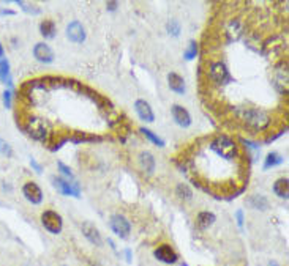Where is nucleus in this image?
Returning a JSON list of instances; mask_svg holds the SVG:
<instances>
[{
    "label": "nucleus",
    "instance_id": "c85d7f7f",
    "mask_svg": "<svg viewBox=\"0 0 289 266\" xmlns=\"http://www.w3.org/2000/svg\"><path fill=\"white\" fill-rule=\"evenodd\" d=\"M57 165H59V169H60V172H62L65 177H68L70 180H73V173H71V169L70 167H66L64 162H57Z\"/></svg>",
    "mask_w": 289,
    "mask_h": 266
},
{
    "label": "nucleus",
    "instance_id": "f3484780",
    "mask_svg": "<svg viewBox=\"0 0 289 266\" xmlns=\"http://www.w3.org/2000/svg\"><path fill=\"white\" fill-rule=\"evenodd\" d=\"M215 220H217V217H215L214 213H210V211H201L199 214H197V217H196V225H197V229L207 230L209 227L214 225Z\"/></svg>",
    "mask_w": 289,
    "mask_h": 266
},
{
    "label": "nucleus",
    "instance_id": "6ab92c4d",
    "mask_svg": "<svg viewBox=\"0 0 289 266\" xmlns=\"http://www.w3.org/2000/svg\"><path fill=\"white\" fill-rule=\"evenodd\" d=\"M56 32H57V27H56V22L52 19H44L41 21L40 24V33L41 36H44L46 40H52V38L56 36Z\"/></svg>",
    "mask_w": 289,
    "mask_h": 266
},
{
    "label": "nucleus",
    "instance_id": "a878e982",
    "mask_svg": "<svg viewBox=\"0 0 289 266\" xmlns=\"http://www.w3.org/2000/svg\"><path fill=\"white\" fill-rule=\"evenodd\" d=\"M196 54H197V44H196V41H190L188 48L184 52V57L187 60H193V58H196Z\"/></svg>",
    "mask_w": 289,
    "mask_h": 266
},
{
    "label": "nucleus",
    "instance_id": "473e14b6",
    "mask_svg": "<svg viewBox=\"0 0 289 266\" xmlns=\"http://www.w3.org/2000/svg\"><path fill=\"white\" fill-rule=\"evenodd\" d=\"M235 216H237V222H239V225L242 227V225H243V213H242V211H237V214H235Z\"/></svg>",
    "mask_w": 289,
    "mask_h": 266
},
{
    "label": "nucleus",
    "instance_id": "2f4dec72",
    "mask_svg": "<svg viewBox=\"0 0 289 266\" xmlns=\"http://www.w3.org/2000/svg\"><path fill=\"white\" fill-rule=\"evenodd\" d=\"M117 2H108V3H106V6H108V10L109 11H114V10H116L117 8Z\"/></svg>",
    "mask_w": 289,
    "mask_h": 266
},
{
    "label": "nucleus",
    "instance_id": "ddd939ff",
    "mask_svg": "<svg viewBox=\"0 0 289 266\" xmlns=\"http://www.w3.org/2000/svg\"><path fill=\"white\" fill-rule=\"evenodd\" d=\"M134 110H136V113H138V117L142 121H146V123H152V121L155 120V113H154V110H152V107H150V104L146 100H138V101H136L134 103Z\"/></svg>",
    "mask_w": 289,
    "mask_h": 266
},
{
    "label": "nucleus",
    "instance_id": "b1692460",
    "mask_svg": "<svg viewBox=\"0 0 289 266\" xmlns=\"http://www.w3.org/2000/svg\"><path fill=\"white\" fill-rule=\"evenodd\" d=\"M141 133L146 135V137L152 142V143H155V145L158 147H164V140L163 139H160L157 134H154L150 131V129H146V128H141Z\"/></svg>",
    "mask_w": 289,
    "mask_h": 266
},
{
    "label": "nucleus",
    "instance_id": "7ed1b4c3",
    "mask_svg": "<svg viewBox=\"0 0 289 266\" xmlns=\"http://www.w3.org/2000/svg\"><path fill=\"white\" fill-rule=\"evenodd\" d=\"M41 224L49 233L52 235H59L64 229V219L59 213L52 211V210H46L41 214Z\"/></svg>",
    "mask_w": 289,
    "mask_h": 266
},
{
    "label": "nucleus",
    "instance_id": "bb28decb",
    "mask_svg": "<svg viewBox=\"0 0 289 266\" xmlns=\"http://www.w3.org/2000/svg\"><path fill=\"white\" fill-rule=\"evenodd\" d=\"M16 5L18 6H22V10H24L26 13H32V14H38V13H40V8H38V6L26 3V2H22V0H18Z\"/></svg>",
    "mask_w": 289,
    "mask_h": 266
},
{
    "label": "nucleus",
    "instance_id": "c9c22d12",
    "mask_svg": "<svg viewBox=\"0 0 289 266\" xmlns=\"http://www.w3.org/2000/svg\"><path fill=\"white\" fill-rule=\"evenodd\" d=\"M269 266H278V265H277L275 262H270V263H269Z\"/></svg>",
    "mask_w": 289,
    "mask_h": 266
},
{
    "label": "nucleus",
    "instance_id": "c756f323",
    "mask_svg": "<svg viewBox=\"0 0 289 266\" xmlns=\"http://www.w3.org/2000/svg\"><path fill=\"white\" fill-rule=\"evenodd\" d=\"M11 96H13V93L10 92V90H5L3 92V106L6 109L11 107Z\"/></svg>",
    "mask_w": 289,
    "mask_h": 266
},
{
    "label": "nucleus",
    "instance_id": "2eb2a0df",
    "mask_svg": "<svg viewBox=\"0 0 289 266\" xmlns=\"http://www.w3.org/2000/svg\"><path fill=\"white\" fill-rule=\"evenodd\" d=\"M168 82H169V88L172 90L174 93H177V95H184L185 93V80L184 78H182L180 74L177 73H169L168 74Z\"/></svg>",
    "mask_w": 289,
    "mask_h": 266
},
{
    "label": "nucleus",
    "instance_id": "72a5a7b5",
    "mask_svg": "<svg viewBox=\"0 0 289 266\" xmlns=\"http://www.w3.org/2000/svg\"><path fill=\"white\" fill-rule=\"evenodd\" d=\"M5 14H11V16H13L14 11H11V10H2V8H0V16H5Z\"/></svg>",
    "mask_w": 289,
    "mask_h": 266
},
{
    "label": "nucleus",
    "instance_id": "7c9ffc66",
    "mask_svg": "<svg viewBox=\"0 0 289 266\" xmlns=\"http://www.w3.org/2000/svg\"><path fill=\"white\" fill-rule=\"evenodd\" d=\"M30 165H32L33 167V169H35V172L36 173H41V165L40 164H38L36 161H35V159L32 158V159H30Z\"/></svg>",
    "mask_w": 289,
    "mask_h": 266
},
{
    "label": "nucleus",
    "instance_id": "6e6552de",
    "mask_svg": "<svg viewBox=\"0 0 289 266\" xmlns=\"http://www.w3.org/2000/svg\"><path fill=\"white\" fill-rule=\"evenodd\" d=\"M22 194H24L26 200L30 202L32 205H40L43 202V191L41 187L38 186L33 181H27V183L22 186Z\"/></svg>",
    "mask_w": 289,
    "mask_h": 266
},
{
    "label": "nucleus",
    "instance_id": "4468645a",
    "mask_svg": "<svg viewBox=\"0 0 289 266\" xmlns=\"http://www.w3.org/2000/svg\"><path fill=\"white\" fill-rule=\"evenodd\" d=\"M81 229H82V233H84V237L90 242H92V244H95L96 247H101L103 246L101 235H100V232H98V229H96V227L92 222H84Z\"/></svg>",
    "mask_w": 289,
    "mask_h": 266
},
{
    "label": "nucleus",
    "instance_id": "9b49d317",
    "mask_svg": "<svg viewBox=\"0 0 289 266\" xmlns=\"http://www.w3.org/2000/svg\"><path fill=\"white\" fill-rule=\"evenodd\" d=\"M171 113H172L174 121H176L180 128H188L190 125H192V115H190V112L184 107V106L174 104L171 107Z\"/></svg>",
    "mask_w": 289,
    "mask_h": 266
},
{
    "label": "nucleus",
    "instance_id": "aec40b11",
    "mask_svg": "<svg viewBox=\"0 0 289 266\" xmlns=\"http://www.w3.org/2000/svg\"><path fill=\"white\" fill-rule=\"evenodd\" d=\"M289 181L288 178H278L275 181V185H273V192H275L280 199H288L289 197Z\"/></svg>",
    "mask_w": 289,
    "mask_h": 266
},
{
    "label": "nucleus",
    "instance_id": "20e7f679",
    "mask_svg": "<svg viewBox=\"0 0 289 266\" xmlns=\"http://www.w3.org/2000/svg\"><path fill=\"white\" fill-rule=\"evenodd\" d=\"M24 129H26V133L30 135V137L35 139V140H44L48 137L46 125H44V121L41 118H38V117H30L26 121Z\"/></svg>",
    "mask_w": 289,
    "mask_h": 266
},
{
    "label": "nucleus",
    "instance_id": "1a4fd4ad",
    "mask_svg": "<svg viewBox=\"0 0 289 266\" xmlns=\"http://www.w3.org/2000/svg\"><path fill=\"white\" fill-rule=\"evenodd\" d=\"M86 28L79 21H73L66 26V38L73 43H84L86 41Z\"/></svg>",
    "mask_w": 289,
    "mask_h": 266
},
{
    "label": "nucleus",
    "instance_id": "f257e3e1",
    "mask_svg": "<svg viewBox=\"0 0 289 266\" xmlns=\"http://www.w3.org/2000/svg\"><path fill=\"white\" fill-rule=\"evenodd\" d=\"M237 118L245 125L250 131L255 133H261L265 131L270 123L272 118L265 110L262 109H256V107H245V109H237Z\"/></svg>",
    "mask_w": 289,
    "mask_h": 266
},
{
    "label": "nucleus",
    "instance_id": "dca6fc26",
    "mask_svg": "<svg viewBox=\"0 0 289 266\" xmlns=\"http://www.w3.org/2000/svg\"><path fill=\"white\" fill-rule=\"evenodd\" d=\"M139 164H141V169L146 172V173H149V175H152L155 172V158H154V155L150 153V151H142V153L139 155Z\"/></svg>",
    "mask_w": 289,
    "mask_h": 266
},
{
    "label": "nucleus",
    "instance_id": "423d86ee",
    "mask_svg": "<svg viewBox=\"0 0 289 266\" xmlns=\"http://www.w3.org/2000/svg\"><path fill=\"white\" fill-rule=\"evenodd\" d=\"M109 225H111V230L116 233L119 238H124V239L128 238V235H130V232H131L130 220H128L125 216H122V214L111 216Z\"/></svg>",
    "mask_w": 289,
    "mask_h": 266
},
{
    "label": "nucleus",
    "instance_id": "cd10ccee",
    "mask_svg": "<svg viewBox=\"0 0 289 266\" xmlns=\"http://www.w3.org/2000/svg\"><path fill=\"white\" fill-rule=\"evenodd\" d=\"M0 155L6 156V158H11L13 156V150L10 147V143L5 142L3 139H0Z\"/></svg>",
    "mask_w": 289,
    "mask_h": 266
},
{
    "label": "nucleus",
    "instance_id": "412c9836",
    "mask_svg": "<svg viewBox=\"0 0 289 266\" xmlns=\"http://www.w3.org/2000/svg\"><path fill=\"white\" fill-rule=\"evenodd\" d=\"M248 205L252 208L259 210V211L269 210V200H267V197H264V195H252V197H248Z\"/></svg>",
    "mask_w": 289,
    "mask_h": 266
},
{
    "label": "nucleus",
    "instance_id": "f03ea898",
    "mask_svg": "<svg viewBox=\"0 0 289 266\" xmlns=\"http://www.w3.org/2000/svg\"><path fill=\"white\" fill-rule=\"evenodd\" d=\"M210 150L214 153L226 159V161H234V159H239V145L235 143L234 139H231L229 135H217V137L210 142Z\"/></svg>",
    "mask_w": 289,
    "mask_h": 266
},
{
    "label": "nucleus",
    "instance_id": "f704fd0d",
    "mask_svg": "<svg viewBox=\"0 0 289 266\" xmlns=\"http://www.w3.org/2000/svg\"><path fill=\"white\" fill-rule=\"evenodd\" d=\"M3 55H5V49L2 46V43H0V58H3Z\"/></svg>",
    "mask_w": 289,
    "mask_h": 266
},
{
    "label": "nucleus",
    "instance_id": "0eeeda50",
    "mask_svg": "<svg viewBox=\"0 0 289 266\" xmlns=\"http://www.w3.org/2000/svg\"><path fill=\"white\" fill-rule=\"evenodd\" d=\"M51 181H52V186H54L60 194L73 195V197L81 195V187L78 183H68V181L62 180V178H57V177H52Z\"/></svg>",
    "mask_w": 289,
    "mask_h": 266
},
{
    "label": "nucleus",
    "instance_id": "39448f33",
    "mask_svg": "<svg viewBox=\"0 0 289 266\" xmlns=\"http://www.w3.org/2000/svg\"><path fill=\"white\" fill-rule=\"evenodd\" d=\"M209 74H210V79L214 80L217 85H225V83L232 80L231 74L223 62H212L209 66Z\"/></svg>",
    "mask_w": 289,
    "mask_h": 266
},
{
    "label": "nucleus",
    "instance_id": "f8f14e48",
    "mask_svg": "<svg viewBox=\"0 0 289 266\" xmlns=\"http://www.w3.org/2000/svg\"><path fill=\"white\" fill-rule=\"evenodd\" d=\"M33 57L40 63H52L54 62V51L46 43H38L33 48Z\"/></svg>",
    "mask_w": 289,
    "mask_h": 266
},
{
    "label": "nucleus",
    "instance_id": "9d476101",
    "mask_svg": "<svg viewBox=\"0 0 289 266\" xmlns=\"http://www.w3.org/2000/svg\"><path fill=\"white\" fill-rule=\"evenodd\" d=\"M155 258L157 260H160L161 263H166V265H172V263H176L177 262V254H176V250H174L169 244H161V246H158L155 249V252H154Z\"/></svg>",
    "mask_w": 289,
    "mask_h": 266
},
{
    "label": "nucleus",
    "instance_id": "a211bd4d",
    "mask_svg": "<svg viewBox=\"0 0 289 266\" xmlns=\"http://www.w3.org/2000/svg\"><path fill=\"white\" fill-rule=\"evenodd\" d=\"M0 82L5 85L13 87V78L10 71V63L6 58H0Z\"/></svg>",
    "mask_w": 289,
    "mask_h": 266
},
{
    "label": "nucleus",
    "instance_id": "5701e85b",
    "mask_svg": "<svg viewBox=\"0 0 289 266\" xmlns=\"http://www.w3.org/2000/svg\"><path fill=\"white\" fill-rule=\"evenodd\" d=\"M176 194H177L179 199H182V200H190V199L193 197V191L190 189L188 185H184V183L177 185V187H176Z\"/></svg>",
    "mask_w": 289,
    "mask_h": 266
},
{
    "label": "nucleus",
    "instance_id": "4be33fe9",
    "mask_svg": "<svg viewBox=\"0 0 289 266\" xmlns=\"http://www.w3.org/2000/svg\"><path fill=\"white\" fill-rule=\"evenodd\" d=\"M281 162H283V158H281L278 153H275V151H272V153H269L267 156H265V162H264V170L270 169V167H275V165H280Z\"/></svg>",
    "mask_w": 289,
    "mask_h": 266
},
{
    "label": "nucleus",
    "instance_id": "393cba45",
    "mask_svg": "<svg viewBox=\"0 0 289 266\" xmlns=\"http://www.w3.org/2000/svg\"><path fill=\"white\" fill-rule=\"evenodd\" d=\"M166 30H168L169 35L179 36L180 30H182V26H180V22L177 19H171V21H168V24H166Z\"/></svg>",
    "mask_w": 289,
    "mask_h": 266
}]
</instances>
